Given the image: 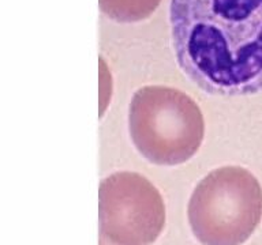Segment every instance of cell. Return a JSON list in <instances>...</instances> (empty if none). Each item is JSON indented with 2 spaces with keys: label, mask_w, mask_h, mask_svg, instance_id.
Returning a JSON list of instances; mask_svg holds the SVG:
<instances>
[{
  "label": "cell",
  "mask_w": 262,
  "mask_h": 245,
  "mask_svg": "<svg viewBox=\"0 0 262 245\" xmlns=\"http://www.w3.org/2000/svg\"><path fill=\"white\" fill-rule=\"evenodd\" d=\"M262 218V188L241 166L210 172L196 185L188 203V222L204 245H242Z\"/></svg>",
  "instance_id": "obj_3"
},
{
  "label": "cell",
  "mask_w": 262,
  "mask_h": 245,
  "mask_svg": "<svg viewBox=\"0 0 262 245\" xmlns=\"http://www.w3.org/2000/svg\"><path fill=\"white\" fill-rule=\"evenodd\" d=\"M161 0H98L101 11L116 22H139L149 18Z\"/></svg>",
  "instance_id": "obj_5"
},
{
  "label": "cell",
  "mask_w": 262,
  "mask_h": 245,
  "mask_svg": "<svg viewBox=\"0 0 262 245\" xmlns=\"http://www.w3.org/2000/svg\"><path fill=\"white\" fill-rule=\"evenodd\" d=\"M128 131L137 150L151 163L175 166L200 150L204 114L191 97L173 87L145 86L128 108Z\"/></svg>",
  "instance_id": "obj_2"
},
{
  "label": "cell",
  "mask_w": 262,
  "mask_h": 245,
  "mask_svg": "<svg viewBox=\"0 0 262 245\" xmlns=\"http://www.w3.org/2000/svg\"><path fill=\"white\" fill-rule=\"evenodd\" d=\"M180 69L205 93L239 97L262 90V0H171Z\"/></svg>",
  "instance_id": "obj_1"
},
{
  "label": "cell",
  "mask_w": 262,
  "mask_h": 245,
  "mask_svg": "<svg viewBox=\"0 0 262 245\" xmlns=\"http://www.w3.org/2000/svg\"><path fill=\"white\" fill-rule=\"evenodd\" d=\"M100 241L106 245H150L165 225L159 189L143 176L118 172L98 189Z\"/></svg>",
  "instance_id": "obj_4"
},
{
  "label": "cell",
  "mask_w": 262,
  "mask_h": 245,
  "mask_svg": "<svg viewBox=\"0 0 262 245\" xmlns=\"http://www.w3.org/2000/svg\"><path fill=\"white\" fill-rule=\"evenodd\" d=\"M100 245H106L105 242H102V241H100Z\"/></svg>",
  "instance_id": "obj_6"
}]
</instances>
